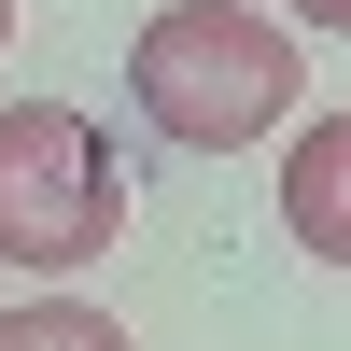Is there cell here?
Listing matches in <instances>:
<instances>
[{
	"instance_id": "3957f363",
	"label": "cell",
	"mask_w": 351,
	"mask_h": 351,
	"mask_svg": "<svg viewBox=\"0 0 351 351\" xmlns=\"http://www.w3.org/2000/svg\"><path fill=\"white\" fill-rule=\"evenodd\" d=\"M281 225H295V253L351 267V99L324 127H295V155H281Z\"/></svg>"
},
{
	"instance_id": "6da1fadb",
	"label": "cell",
	"mask_w": 351,
	"mask_h": 351,
	"mask_svg": "<svg viewBox=\"0 0 351 351\" xmlns=\"http://www.w3.org/2000/svg\"><path fill=\"white\" fill-rule=\"evenodd\" d=\"M295 84H309L295 28L239 14V0H169V14H141V43H127L141 127H169L183 155H239V141L295 127Z\"/></svg>"
},
{
	"instance_id": "8992f818",
	"label": "cell",
	"mask_w": 351,
	"mask_h": 351,
	"mask_svg": "<svg viewBox=\"0 0 351 351\" xmlns=\"http://www.w3.org/2000/svg\"><path fill=\"white\" fill-rule=\"evenodd\" d=\"M0 43H14V0H0Z\"/></svg>"
},
{
	"instance_id": "7a4b0ae2",
	"label": "cell",
	"mask_w": 351,
	"mask_h": 351,
	"mask_svg": "<svg viewBox=\"0 0 351 351\" xmlns=\"http://www.w3.org/2000/svg\"><path fill=\"white\" fill-rule=\"evenodd\" d=\"M127 239V169L71 99H0V267H99Z\"/></svg>"
},
{
	"instance_id": "5b68a950",
	"label": "cell",
	"mask_w": 351,
	"mask_h": 351,
	"mask_svg": "<svg viewBox=\"0 0 351 351\" xmlns=\"http://www.w3.org/2000/svg\"><path fill=\"white\" fill-rule=\"evenodd\" d=\"M295 14H309V28H351V0H281V28H295Z\"/></svg>"
},
{
	"instance_id": "277c9868",
	"label": "cell",
	"mask_w": 351,
	"mask_h": 351,
	"mask_svg": "<svg viewBox=\"0 0 351 351\" xmlns=\"http://www.w3.org/2000/svg\"><path fill=\"white\" fill-rule=\"evenodd\" d=\"M0 351H141L112 309H71V295H28V309H0Z\"/></svg>"
}]
</instances>
